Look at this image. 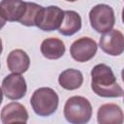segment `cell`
Listing matches in <instances>:
<instances>
[{
	"label": "cell",
	"mask_w": 124,
	"mask_h": 124,
	"mask_svg": "<svg viewBox=\"0 0 124 124\" xmlns=\"http://www.w3.org/2000/svg\"><path fill=\"white\" fill-rule=\"evenodd\" d=\"M91 88L96 95L104 98L123 96V89L117 83L111 68L103 63L97 64L91 70Z\"/></svg>",
	"instance_id": "1"
},
{
	"label": "cell",
	"mask_w": 124,
	"mask_h": 124,
	"mask_svg": "<svg viewBox=\"0 0 124 124\" xmlns=\"http://www.w3.org/2000/svg\"><path fill=\"white\" fill-rule=\"evenodd\" d=\"M30 104L36 114L46 117L53 114L57 110L59 97L52 88L40 87L33 92Z\"/></svg>",
	"instance_id": "2"
},
{
	"label": "cell",
	"mask_w": 124,
	"mask_h": 124,
	"mask_svg": "<svg viewBox=\"0 0 124 124\" xmlns=\"http://www.w3.org/2000/svg\"><path fill=\"white\" fill-rule=\"evenodd\" d=\"M65 119L72 124H85L92 116V106L82 96L70 97L64 106Z\"/></svg>",
	"instance_id": "3"
},
{
	"label": "cell",
	"mask_w": 124,
	"mask_h": 124,
	"mask_svg": "<svg viewBox=\"0 0 124 124\" xmlns=\"http://www.w3.org/2000/svg\"><path fill=\"white\" fill-rule=\"evenodd\" d=\"M91 27L98 33H106L112 29L115 23L113 9L107 4H98L89 12Z\"/></svg>",
	"instance_id": "4"
},
{
	"label": "cell",
	"mask_w": 124,
	"mask_h": 124,
	"mask_svg": "<svg viewBox=\"0 0 124 124\" xmlns=\"http://www.w3.org/2000/svg\"><path fill=\"white\" fill-rule=\"evenodd\" d=\"M64 17V11H62L57 6H47V7H42L40 10L35 26H37L39 29L50 32L57 30L63 20Z\"/></svg>",
	"instance_id": "5"
},
{
	"label": "cell",
	"mask_w": 124,
	"mask_h": 124,
	"mask_svg": "<svg viewBox=\"0 0 124 124\" xmlns=\"http://www.w3.org/2000/svg\"><path fill=\"white\" fill-rule=\"evenodd\" d=\"M98 49L97 43L89 37H81L76 40L70 47L72 58L78 62H87L92 59Z\"/></svg>",
	"instance_id": "6"
},
{
	"label": "cell",
	"mask_w": 124,
	"mask_h": 124,
	"mask_svg": "<svg viewBox=\"0 0 124 124\" xmlns=\"http://www.w3.org/2000/svg\"><path fill=\"white\" fill-rule=\"evenodd\" d=\"M2 90L8 99L15 101L19 100L26 94V81L20 74L13 73L4 78L2 81Z\"/></svg>",
	"instance_id": "7"
},
{
	"label": "cell",
	"mask_w": 124,
	"mask_h": 124,
	"mask_svg": "<svg viewBox=\"0 0 124 124\" xmlns=\"http://www.w3.org/2000/svg\"><path fill=\"white\" fill-rule=\"evenodd\" d=\"M99 45L101 49L108 55L118 56L124 51V36L117 29H110L103 33Z\"/></svg>",
	"instance_id": "8"
},
{
	"label": "cell",
	"mask_w": 124,
	"mask_h": 124,
	"mask_svg": "<svg viewBox=\"0 0 124 124\" xmlns=\"http://www.w3.org/2000/svg\"><path fill=\"white\" fill-rule=\"evenodd\" d=\"M28 120V112L26 108L17 102L7 104L1 111V121L3 124H10L15 122L26 123Z\"/></svg>",
	"instance_id": "9"
},
{
	"label": "cell",
	"mask_w": 124,
	"mask_h": 124,
	"mask_svg": "<svg viewBox=\"0 0 124 124\" xmlns=\"http://www.w3.org/2000/svg\"><path fill=\"white\" fill-rule=\"evenodd\" d=\"M97 121L100 124H122L123 111L116 104H104L98 108Z\"/></svg>",
	"instance_id": "10"
},
{
	"label": "cell",
	"mask_w": 124,
	"mask_h": 124,
	"mask_svg": "<svg viewBox=\"0 0 124 124\" xmlns=\"http://www.w3.org/2000/svg\"><path fill=\"white\" fill-rule=\"evenodd\" d=\"M26 8V2L22 0H2L0 13L8 21H19Z\"/></svg>",
	"instance_id": "11"
},
{
	"label": "cell",
	"mask_w": 124,
	"mask_h": 124,
	"mask_svg": "<svg viewBox=\"0 0 124 124\" xmlns=\"http://www.w3.org/2000/svg\"><path fill=\"white\" fill-rule=\"evenodd\" d=\"M7 66L12 73L23 74L30 66V58L24 50L14 49L8 54Z\"/></svg>",
	"instance_id": "12"
},
{
	"label": "cell",
	"mask_w": 124,
	"mask_h": 124,
	"mask_svg": "<svg viewBox=\"0 0 124 124\" xmlns=\"http://www.w3.org/2000/svg\"><path fill=\"white\" fill-rule=\"evenodd\" d=\"M40 49L46 59L56 60L64 55L66 46L64 42L58 38H47L42 42Z\"/></svg>",
	"instance_id": "13"
},
{
	"label": "cell",
	"mask_w": 124,
	"mask_h": 124,
	"mask_svg": "<svg viewBox=\"0 0 124 124\" xmlns=\"http://www.w3.org/2000/svg\"><path fill=\"white\" fill-rule=\"evenodd\" d=\"M81 28V17L75 11H64L63 20L58 28V32L64 36H72Z\"/></svg>",
	"instance_id": "14"
},
{
	"label": "cell",
	"mask_w": 124,
	"mask_h": 124,
	"mask_svg": "<svg viewBox=\"0 0 124 124\" xmlns=\"http://www.w3.org/2000/svg\"><path fill=\"white\" fill-rule=\"evenodd\" d=\"M58 82L66 90H76L82 85L83 76L76 69H66L58 77Z\"/></svg>",
	"instance_id": "15"
},
{
	"label": "cell",
	"mask_w": 124,
	"mask_h": 124,
	"mask_svg": "<svg viewBox=\"0 0 124 124\" xmlns=\"http://www.w3.org/2000/svg\"><path fill=\"white\" fill-rule=\"evenodd\" d=\"M41 9V5H38L33 2H26L25 12L22 17L19 19V22L24 26H35L37 16Z\"/></svg>",
	"instance_id": "16"
},
{
	"label": "cell",
	"mask_w": 124,
	"mask_h": 124,
	"mask_svg": "<svg viewBox=\"0 0 124 124\" xmlns=\"http://www.w3.org/2000/svg\"><path fill=\"white\" fill-rule=\"evenodd\" d=\"M5 24H6V19L3 17V16H2L1 13H0V30L4 27Z\"/></svg>",
	"instance_id": "17"
},
{
	"label": "cell",
	"mask_w": 124,
	"mask_h": 124,
	"mask_svg": "<svg viewBox=\"0 0 124 124\" xmlns=\"http://www.w3.org/2000/svg\"><path fill=\"white\" fill-rule=\"evenodd\" d=\"M3 90H2V88L0 87V105L2 104V101H3Z\"/></svg>",
	"instance_id": "18"
},
{
	"label": "cell",
	"mask_w": 124,
	"mask_h": 124,
	"mask_svg": "<svg viewBox=\"0 0 124 124\" xmlns=\"http://www.w3.org/2000/svg\"><path fill=\"white\" fill-rule=\"evenodd\" d=\"M2 50H3V46H2V40L0 38V54L2 53Z\"/></svg>",
	"instance_id": "19"
},
{
	"label": "cell",
	"mask_w": 124,
	"mask_h": 124,
	"mask_svg": "<svg viewBox=\"0 0 124 124\" xmlns=\"http://www.w3.org/2000/svg\"><path fill=\"white\" fill-rule=\"evenodd\" d=\"M66 1H68V2H76L78 0H66Z\"/></svg>",
	"instance_id": "20"
}]
</instances>
